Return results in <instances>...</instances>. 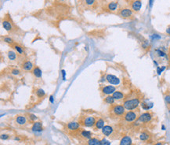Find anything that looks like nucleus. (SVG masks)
I'll return each instance as SVG.
<instances>
[{
    "label": "nucleus",
    "instance_id": "44",
    "mask_svg": "<svg viewBox=\"0 0 170 145\" xmlns=\"http://www.w3.org/2000/svg\"><path fill=\"white\" fill-rule=\"evenodd\" d=\"M162 129H163V130H165V126H164V125H162Z\"/></svg>",
    "mask_w": 170,
    "mask_h": 145
},
{
    "label": "nucleus",
    "instance_id": "18",
    "mask_svg": "<svg viewBox=\"0 0 170 145\" xmlns=\"http://www.w3.org/2000/svg\"><path fill=\"white\" fill-rule=\"evenodd\" d=\"M80 136L85 140H89L92 138V132L87 130H82L80 132Z\"/></svg>",
    "mask_w": 170,
    "mask_h": 145
},
{
    "label": "nucleus",
    "instance_id": "3",
    "mask_svg": "<svg viewBox=\"0 0 170 145\" xmlns=\"http://www.w3.org/2000/svg\"><path fill=\"white\" fill-rule=\"evenodd\" d=\"M110 110L115 116H122L125 114V108L123 105H114Z\"/></svg>",
    "mask_w": 170,
    "mask_h": 145
},
{
    "label": "nucleus",
    "instance_id": "21",
    "mask_svg": "<svg viewBox=\"0 0 170 145\" xmlns=\"http://www.w3.org/2000/svg\"><path fill=\"white\" fill-rule=\"evenodd\" d=\"M104 123L105 122L103 121V119L99 118L95 124V129H102L103 127L104 126Z\"/></svg>",
    "mask_w": 170,
    "mask_h": 145
},
{
    "label": "nucleus",
    "instance_id": "16",
    "mask_svg": "<svg viewBox=\"0 0 170 145\" xmlns=\"http://www.w3.org/2000/svg\"><path fill=\"white\" fill-rule=\"evenodd\" d=\"M2 27H3V28L7 32H11L13 30V25H12L10 22L7 20L2 21Z\"/></svg>",
    "mask_w": 170,
    "mask_h": 145
},
{
    "label": "nucleus",
    "instance_id": "26",
    "mask_svg": "<svg viewBox=\"0 0 170 145\" xmlns=\"http://www.w3.org/2000/svg\"><path fill=\"white\" fill-rule=\"evenodd\" d=\"M35 94L38 98H43L46 95V92L45 91L42 89V88H38V89H37L35 91Z\"/></svg>",
    "mask_w": 170,
    "mask_h": 145
},
{
    "label": "nucleus",
    "instance_id": "29",
    "mask_svg": "<svg viewBox=\"0 0 170 145\" xmlns=\"http://www.w3.org/2000/svg\"><path fill=\"white\" fill-rule=\"evenodd\" d=\"M142 106V108L145 110H148L149 109H151V108L153 107V103L149 105V103H140Z\"/></svg>",
    "mask_w": 170,
    "mask_h": 145
},
{
    "label": "nucleus",
    "instance_id": "6",
    "mask_svg": "<svg viewBox=\"0 0 170 145\" xmlns=\"http://www.w3.org/2000/svg\"><path fill=\"white\" fill-rule=\"evenodd\" d=\"M106 80L108 83L112 85H119L120 84L119 78L113 74H107L106 76Z\"/></svg>",
    "mask_w": 170,
    "mask_h": 145
},
{
    "label": "nucleus",
    "instance_id": "23",
    "mask_svg": "<svg viewBox=\"0 0 170 145\" xmlns=\"http://www.w3.org/2000/svg\"><path fill=\"white\" fill-rule=\"evenodd\" d=\"M150 138V135L149 133H147V132H142L140 134V140L142 141H147L148 140V139Z\"/></svg>",
    "mask_w": 170,
    "mask_h": 145
},
{
    "label": "nucleus",
    "instance_id": "9",
    "mask_svg": "<svg viewBox=\"0 0 170 145\" xmlns=\"http://www.w3.org/2000/svg\"><path fill=\"white\" fill-rule=\"evenodd\" d=\"M101 130L102 133L106 136H110L113 133V132H114V129L110 125H104Z\"/></svg>",
    "mask_w": 170,
    "mask_h": 145
},
{
    "label": "nucleus",
    "instance_id": "11",
    "mask_svg": "<svg viewBox=\"0 0 170 145\" xmlns=\"http://www.w3.org/2000/svg\"><path fill=\"white\" fill-rule=\"evenodd\" d=\"M67 128L70 131H77L78 129H79L80 124L76 122H71L67 125Z\"/></svg>",
    "mask_w": 170,
    "mask_h": 145
},
{
    "label": "nucleus",
    "instance_id": "28",
    "mask_svg": "<svg viewBox=\"0 0 170 145\" xmlns=\"http://www.w3.org/2000/svg\"><path fill=\"white\" fill-rule=\"evenodd\" d=\"M155 52L157 53V55L159 56V57H162V58H167V55L166 54V52L162 50H160V49H157V50H155Z\"/></svg>",
    "mask_w": 170,
    "mask_h": 145
},
{
    "label": "nucleus",
    "instance_id": "12",
    "mask_svg": "<svg viewBox=\"0 0 170 145\" xmlns=\"http://www.w3.org/2000/svg\"><path fill=\"white\" fill-rule=\"evenodd\" d=\"M142 2L140 0H135L132 2V9L135 12H139L141 9Z\"/></svg>",
    "mask_w": 170,
    "mask_h": 145
},
{
    "label": "nucleus",
    "instance_id": "22",
    "mask_svg": "<svg viewBox=\"0 0 170 145\" xmlns=\"http://www.w3.org/2000/svg\"><path fill=\"white\" fill-rule=\"evenodd\" d=\"M88 145H101V140H98L97 138H91L88 140Z\"/></svg>",
    "mask_w": 170,
    "mask_h": 145
},
{
    "label": "nucleus",
    "instance_id": "2",
    "mask_svg": "<svg viewBox=\"0 0 170 145\" xmlns=\"http://www.w3.org/2000/svg\"><path fill=\"white\" fill-rule=\"evenodd\" d=\"M123 117L126 122H133L138 119L139 115H138V112L133 111V110H129L123 115Z\"/></svg>",
    "mask_w": 170,
    "mask_h": 145
},
{
    "label": "nucleus",
    "instance_id": "14",
    "mask_svg": "<svg viewBox=\"0 0 170 145\" xmlns=\"http://www.w3.org/2000/svg\"><path fill=\"white\" fill-rule=\"evenodd\" d=\"M132 140L131 137L129 136H123L120 140L119 145H132Z\"/></svg>",
    "mask_w": 170,
    "mask_h": 145
},
{
    "label": "nucleus",
    "instance_id": "36",
    "mask_svg": "<svg viewBox=\"0 0 170 145\" xmlns=\"http://www.w3.org/2000/svg\"><path fill=\"white\" fill-rule=\"evenodd\" d=\"M151 39L152 40H160L161 39V36L157 34H153V35L151 36Z\"/></svg>",
    "mask_w": 170,
    "mask_h": 145
},
{
    "label": "nucleus",
    "instance_id": "41",
    "mask_svg": "<svg viewBox=\"0 0 170 145\" xmlns=\"http://www.w3.org/2000/svg\"><path fill=\"white\" fill-rule=\"evenodd\" d=\"M50 101L51 103H54V98H53V95H50Z\"/></svg>",
    "mask_w": 170,
    "mask_h": 145
},
{
    "label": "nucleus",
    "instance_id": "25",
    "mask_svg": "<svg viewBox=\"0 0 170 145\" xmlns=\"http://www.w3.org/2000/svg\"><path fill=\"white\" fill-rule=\"evenodd\" d=\"M104 102L106 103H107V104L112 105V104H114V103H115V99H114V98H113L112 95H107V97H105Z\"/></svg>",
    "mask_w": 170,
    "mask_h": 145
},
{
    "label": "nucleus",
    "instance_id": "19",
    "mask_svg": "<svg viewBox=\"0 0 170 145\" xmlns=\"http://www.w3.org/2000/svg\"><path fill=\"white\" fill-rule=\"evenodd\" d=\"M32 73L36 78H40L42 77V70H40V68L38 67V66H36V67H34L33 69Z\"/></svg>",
    "mask_w": 170,
    "mask_h": 145
},
{
    "label": "nucleus",
    "instance_id": "20",
    "mask_svg": "<svg viewBox=\"0 0 170 145\" xmlns=\"http://www.w3.org/2000/svg\"><path fill=\"white\" fill-rule=\"evenodd\" d=\"M107 9L110 11L114 12L118 9V2H110L107 4Z\"/></svg>",
    "mask_w": 170,
    "mask_h": 145
},
{
    "label": "nucleus",
    "instance_id": "5",
    "mask_svg": "<svg viewBox=\"0 0 170 145\" xmlns=\"http://www.w3.org/2000/svg\"><path fill=\"white\" fill-rule=\"evenodd\" d=\"M96 122H97V121H96V118L94 117L89 116L85 117V118L82 120V123L85 127H93L95 125Z\"/></svg>",
    "mask_w": 170,
    "mask_h": 145
},
{
    "label": "nucleus",
    "instance_id": "43",
    "mask_svg": "<svg viewBox=\"0 0 170 145\" xmlns=\"http://www.w3.org/2000/svg\"><path fill=\"white\" fill-rule=\"evenodd\" d=\"M154 145H164V143L163 142H157V143H156Z\"/></svg>",
    "mask_w": 170,
    "mask_h": 145
},
{
    "label": "nucleus",
    "instance_id": "31",
    "mask_svg": "<svg viewBox=\"0 0 170 145\" xmlns=\"http://www.w3.org/2000/svg\"><path fill=\"white\" fill-rule=\"evenodd\" d=\"M96 2V0H85V3L87 6H93Z\"/></svg>",
    "mask_w": 170,
    "mask_h": 145
},
{
    "label": "nucleus",
    "instance_id": "30",
    "mask_svg": "<svg viewBox=\"0 0 170 145\" xmlns=\"http://www.w3.org/2000/svg\"><path fill=\"white\" fill-rule=\"evenodd\" d=\"M3 41L8 44H13L14 43V40L11 37H9V36H5L3 38Z\"/></svg>",
    "mask_w": 170,
    "mask_h": 145
},
{
    "label": "nucleus",
    "instance_id": "13",
    "mask_svg": "<svg viewBox=\"0 0 170 145\" xmlns=\"http://www.w3.org/2000/svg\"><path fill=\"white\" fill-rule=\"evenodd\" d=\"M21 68L23 69L24 71H31V70H33L34 65H33V63L30 62V61H26V62H24L22 64Z\"/></svg>",
    "mask_w": 170,
    "mask_h": 145
},
{
    "label": "nucleus",
    "instance_id": "35",
    "mask_svg": "<svg viewBox=\"0 0 170 145\" xmlns=\"http://www.w3.org/2000/svg\"><path fill=\"white\" fill-rule=\"evenodd\" d=\"M11 73H12L13 75L17 76V75L21 74V71H20L19 70H17V69H13V70H11Z\"/></svg>",
    "mask_w": 170,
    "mask_h": 145
},
{
    "label": "nucleus",
    "instance_id": "37",
    "mask_svg": "<svg viewBox=\"0 0 170 145\" xmlns=\"http://www.w3.org/2000/svg\"><path fill=\"white\" fill-rule=\"evenodd\" d=\"M101 145H110V142L107 140L106 139H103L101 140Z\"/></svg>",
    "mask_w": 170,
    "mask_h": 145
},
{
    "label": "nucleus",
    "instance_id": "40",
    "mask_svg": "<svg viewBox=\"0 0 170 145\" xmlns=\"http://www.w3.org/2000/svg\"><path fill=\"white\" fill-rule=\"evenodd\" d=\"M61 74H62V78L64 80H65L66 79V72L64 70H61Z\"/></svg>",
    "mask_w": 170,
    "mask_h": 145
},
{
    "label": "nucleus",
    "instance_id": "27",
    "mask_svg": "<svg viewBox=\"0 0 170 145\" xmlns=\"http://www.w3.org/2000/svg\"><path fill=\"white\" fill-rule=\"evenodd\" d=\"M13 48L15 49V51H16L18 54H20V55H23V54L24 53L23 47H21L20 45H18V44H15V45L13 46Z\"/></svg>",
    "mask_w": 170,
    "mask_h": 145
},
{
    "label": "nucleus",
    "instance_id": "32",
    "mask_svg": "<svg viewBox=\"0 0 170 145\" xmlns=\"http://www.w3.org/2000/svg\"><path fill=\"white\" fill-rule=\"evenodd\" d=\"M165 101H166V104L170 107V95L167 94L165 95Z\"/></svg>",
    "mask_w": 170,
    "mask_h": 145
},
{
    "label": "nucleus",
    "instance_id": "4",
    "mask_svg": "<svg viewBox=\"0 0 170 145\" xmlns=\"http://www.w3.org/2000/svg\"><path fill=\"white\" fill-rule=\"evenodd\" d=\"M152 118H153V114L151 112H145L140 115L137 121L140 123H148L151 121Z\"/></svg>",
    "mask_w": 170,
    "mask_h": 145
},
{
    "label": "nucleus",
    "instance_id": "8",
    "mask_svg": "<svg viewBox=\"0 0 170 145\" xmlns=\"http://www.w3.org/2000/svg\"><path fill=\"white\" fill-rule=\"evenodd\" d=\"M115 91H116V88L115 86L112 85H107V86H104V87L102 88L101 92L103 95H110L114 93Z\"/></svg>",
    "mask_w": 170,
    "mask_h": 145
},
{
    "label": "nucleus",
    "instance_id": "15",
    "mask_svg": "<svg viewBox=\"0 0 170 145\" xmlns=\"http://www.w3.org/2000/svg\"><path fill=\"white\" fill-rule=\"evenodd\" d=\"M16 122L20 125H24L27 123V118L24 115H18L16 117Z\"/></svg>",
    "mask_w": 170,
    "mask_h": 145
},
{
    "label": "nucleus",
    "instance_id": "34",
    "mask_svg": "<svg viewBox=\"0 0 170 145\" xmlns=\"http://www.w3.org/2000/svg\"><path fill=\"white\" fill-rule=\"evenodd\" d=\"M165 69H166L165 66H162V67H159V66H157V74L161 75V73L165 70Z\"/></svg>",
    "mask_w": 170,
    "mask_h": 145
},
{
    "label": "nucleus",
    "instance_id": "17",
    "mask_svg": "<svg viewBox=\"0 0 170 145\" xmlns=\"http://www.w3.org/2000/svg\"><path fill=\"white\" fill-rule=\"evenodd\" d=\"M111 95L115 100H121V99H124V97H125L124 93L120 92V91H115Z\"/></svg>",
    "mask_w": 170,
    "mask_h": 145
},
{
    "label": "nucleus",
    "instance_id": "39",
    "mask_svg": "<svg viewBox=\"0 0 170 145\" xmlns=\"http://www.w3.org/2000/svg\"><path fill=\"white\" fill-rule=\"evenodd\" d=\"M9 138V136L8 134H2L1 135V139L2 140H7Z\"/></svg>",
    "mask_w": 170,
    "mask_h": 145
},
{
    "label": "nucleus",
    "instance_id": "42",
    "mask_svg": "<svg viewBox=\"0 0 170 145\" xmlns=\"http://www.w3.org/2000/svg\"><path fill=\"white\" fill-rule=\"evenodd\" d=\"M166 33L168 34V35H169L170 36V27H169V28H166Z\"/></svg>",
    "mask_w": 170,
    "mask_h": 145
},
{
    "label": "nucleus",
    "instance_id": "1",
    "mask_svg": "<svg viewBox=\"0 0 170 145\" xmlns=\"http://www.w3.org/2000/svg\"><path fill=\"white\" fill-rule=\"evenodd\" d=\"M140 104V100L139 98H135V99H127L123 103V106L127 110H133L138 108Z\"/></svg>",
    "mask_w": 170,
    "mask_h": 145
},
{
    "label": "nucleus",
    "instance_id": "24",
    "mask_svg": "<svg viewBox=\"0 0 170 145\" xmlns=\"http://www.w3.org/2000/svg\"><path fill=\"white\" fill-rule=\"evenodd\" d=\"M7 56L10 61H15L17 59V55L13 51H9L7 53Z\"/></svg>",
    "mask_w": 170,
    "mask_h": 145
},
{
    "label": "nucleus",
    "instance_id": "38",
    "mask_svg": "<svg viewBox=\"0 0 170 145\" xmlns=\"http://www.w3.org/2000/svg\"><path fill=\"white\" fill-rule=\"evenodd\" d=\"M149 47V43H148V42L147 41H144V43H142V47L143 48H144V49H146L147 48Z\"/></svg>",
    "mask_w": 170,
    "mask_h": 145
},
{
    "label": "nucleus",
    "instance_id": "10",
    "mask_svg": "<svg viewBox=\"0 0 170 145\" xmlns=\"http://www.w3.org/2000/svg\"><path fill=\"white\" fill-rule=\"evenodd\" d=\"M42 123L40 122H35L31 127V130L34 132H40L42 131Z\"/></svg>",
    "mask_w": 170,
    "mask_h": 145
},
{
    "label": "nucleus",
    "instance_id": "33",
    "mask_svg": "<svg viewBox=\"0 0 170 145\" xmlns=\"http://www.w3.org/2000/svg\"><path fill=\"white\" fill-rule=\"evenodd\" d=\"M28 117H29V119H30L31 121H32V122L36 121V120L38 119V117H36V115H34L33 114H28Z\"/></svg>",
    "mask_w": 170,
    "mask_h": 145
},
{
    "label": "nucleus",
    "instance_id": "45",
    "mask_svg": "<svg viewBox=\"0 0 170 145\" xmlns=\"http://www.w3.org/2000/svg\"><path fill=\"white\" fill-rule=\"evenodd\" d=\"M104 1H106V0H104Z\"/></svg>",
    "mask_w": 170,
    "mask_h": 145
},
{
    "label": "nucleus",
    "instance_id": "7",
    "mask_svg": "<svg viewBox=\"0 0 170 145\" xmlns=\"http://www.w3.org/2000/svg\"><path fill=\"white\" fill-rule=\"evenodd\" d=\"M119 14L123 18H129L132 16V10L129 8H122L119 11Z\"/></svg>",
    "mask_w": 170,
    "mask_h": 145
}]
</instances>
